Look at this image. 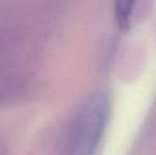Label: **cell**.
<instances>
[{"instance_id": "1", "label": "cell", "mask_w": 156, "mask_h": 155, "mask_svg": "<svg viewBox=\"0 0 156 155\" xmlns=\"http://www.w3.org/2000/svg\"><path fill=\"white\" fill-rule=\"evenodd\" d=\"M108 110V101L103 93L89 96L72 120L63 155H94L104 133Z\"/></svg>"}, {"instance_id": "2", "label": "cell", "mask_w": 156, "mask_h": 155, "mask_svg": "<svg viewBox=\"0 0 156 155\" xmlns=\"http://www.w3.org/2000/svg\"><path fill=\"white\" fill-rule=\"evenodd\" d=\"M136 0H115V16L121 30H127L131 23Z\"/></svg>"}]
</instances>
